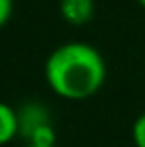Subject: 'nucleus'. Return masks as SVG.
<instances>
[{
    "label": "nucleus",
    "instance_id": "39448f33",
    "mask_svg": "<svg viewBox=\"0 0 145 147\" xmlns=\"http://www.w3.org/2000/svg\"><path fill=\"white\" fill-rule=\"evenodd\" d=\"M130 136H132L134 147H145V111H143V113H139L137 119L132 121Z\"/></svg>",
    "mask_w": 145,
    "mask_h": 147
},
{
    "label": "nucleus",
    "instance_id": "f03ea898",
    "mask_svg": "<svg viewBox=\"0 0 145 147\" xmlns=\"http://www.w3.org/2000/svg\"><path fill=\"white\" fill-rule=\"evenodd\" d=\"M19 121H22V134L28 143H41L51 145L56 143V132H53L49 113L43 105L28 102L19 109Z\"/></svg>",
    "mask_w": 145,
    "mask_h": 147
},
{
    "label": "nucleus",
    "instance_id": "6e6552de",
    "mask_svg": "<svg viewBox=\"0 0 145 147\" xmlns=\"http://www.w3.org/2000/svg\"><path fill=\"white\" fill-rule=\"evenodd\" d=\"M139 4H141V9H145V0H137Z\"/></svg>",
    "mask_w": 145,
    "mask_h": 147
},
{
    "label": "nucleus",
    "instance_id": "0eeeda50",
    "mask_svg": "<svg viewBox=\"0 0 145 147\" xmlns=\"http://www.w3.org/2000/svg\"><path fill=\"white\" fill-rule=\"evenodd\" d=\"M26 147H58L56 143H51V145H41V143H26Z\"/></svg>",
    "mask_w": 145,
    "mask_h": 147
},
{
    "label": "nucleus",
    "instance_id": "20e7f679",
    "mask_svg": "<svg viewBox=\"0 0 145 147\" xmlns=\"http://www.w3.org/2000/svg\"><path fill=\"white\" fill-rule=\"evenodd\" d=\"M22 134V121H19V109L11 105H0V143L9 145L13 139Z\"/></svg>",
    "mask_w": 145,
    "mask_h": 147
},
{
    "label": "nucleus",
    "instance_id": "f257e3e1",
    "mask_svg": "<svg viewBox=\"0 0 145 147\" xmlns=\"http://www.w3.org/2000/svg\"><path fill=\"white\" fill-rule=\"evenodd\" d=\"M43 77L58 98L81 102L100 92L107 81V62L94 45L68 40L49 51L43 64Z\"/></svg>",
    "mask_w": 145,
    "mask_h": 147
},
{
    "label": "nucleus",
    "instance_id": "7ed1b4c3",
    "mask_svg": "<svg viewBox=\"0 0 145 147\" xmlns=\"http://www.w3.org/2000/svg\"><path fill=\"white\" fill-rule=\"evenodd\" d=\"M60 17L71 26H86L94 17V0H58Z\"/></svg>",
    "mask_w": 145,
    "mask_h": 147
},
{
    "label": "nucleus",
    "instance_id": "423d86ee",
    "mask_svg": "<svg viewBox=\"0 0 145 147\" xmlns=\"http://www.w3.org/2000/svg\"><path fill=\"white\" fill-rule=\"evenodd\" d=\"M13 15V0H0V26H7Z\"/></svg>",
    "mask_w": 145,
    "mask_h": 147
}]
</instances>
